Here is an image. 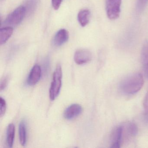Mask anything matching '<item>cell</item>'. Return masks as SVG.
Masks as SVG:
<instances>
[{
    "mask_svg": "<svg viewBox=\"0 0 148 148\" xmlns=\"http://www.w3.org/2000/svg\"><path fill=\"white\" fill-rule=\"evenodd\" d=\"M148 0H138V7L140 11H142L147 5Z\"/></svg>",
    "mask_w": 148,
    "mask_h": 148,
    "instance_id": "obj_21",
    "label": "cell"
},
{
    "mask_svg": "<svg viewBox=\"0 0 148 148\" xmlns=\"http://www.w3.org/2000/svg\"><path fill=\"white\" fill-rule=\"evenodd\" d=\"M123 126V140H129L136 136L138 133V127L133 122H127Z\"/></svg>",
    "mask_w": 148,
    "mask_h": 148,
    "instance_id": "obj_7",
    "label": "cell"
},
{
    "mask_svg": "<svg viewBox=\"0 0 148 148\" xmlns=\"http://www.w3.org/2000/svg\"><path fill=\"white\" fill-rule=\"evenodd\" d=\"M69 39V33L67 30L61 29L59 30L54 36L53 43L54 45L59 47L64 44Z\"/></svg>",
    "mask_w": 148,
    "mask_h": 148,
    "instance_id": "obj_10",
    "label": "cell"
},
{
    "mask_svg": "<svg viewBox=\"0 0 148 148\" xmlns=\"http://www.w3.org/2000/svg\"><path fill=\"white\" fill-rule=\"evenodd\" d=\"M143 104L144 109L145 119L146 122L148 123V92L145 97Z\"/></svg>",
    "mask_w": 148,
    "mask_h": 148,
    "instance_id": "obj_17",
    "label": "cell"
},
{
    "mask_svg": "<svg viewBox=\"0 0 148 148\" xmlns=\"http://www.w3.org/2000/svg\"><path fill=\"white\" fill-rule=\"evenodd\" d=\"M92 53L89 50L80 49L75 52L74 60L77 64H84L90 62L92 59Z\"/></svg>",
    "mask_w": 148,
    "mask_h": 148,
    "instance_id": "obj_5",
    "label": "cell"
},
{
    "mask_svg": "<svg viewBox=\"0 0 148 148\" xmlns=\"http://www.w3.org/2000/svg\"><path fill=\"white\" fill-rule=\"evenodd\" d=\"M121 2L122 0H106V14L111 20H115L119 17Z\"/></svg>",
    "mask_w": 148,
    "mask_h": 148,
    "instance_id": "obj_4",
    "label": "cell"
},
{
    "mask_svg": "<svg viewBox=\"0 0 148 148\" xmlns=\"http://www.w3.org/2000/svg\"><path fill=\"white\" fill-rule=\"evenodd\" d=\"M62 70L60 64L57 66L53 73V80L49 90L50 99L54 100L59 95L62 86Z\"/></svg>",
    "mask_w": 148,
    "mask_h": 148,
    "instance_id": "obj_2",
    "label": "cell"
},
{
    "mask_svg": "<svg viewBox=\"0 0 148 148\" xmlns=\"http://www.w3.org/2000/svg\"><path fill=\"white\" fill-rule=\"evenodd\" d=\"M143 84L144 79L142 74L136 73L127 76L121 81L120 90L125 94L132 95L138 92Z\"/></svg>",
    "mask_w": 148,
    "mask_h": 148,
    "instance_id": "obj_1",
    "label": "cell"
},
{
    "mask_svg": "<svg viewBox=\"0 0 148 148\" xmlns=\"http://www.w3.org/2000/svg\"><path fill=\"white\" fill-rule=\"evenodd\" d=\"M25 120H23L19 125V136L20 144L24 146L27 143V124Z\"/></svg>",
    "mask_w": 148,
    "mask_h": 148,
    "instance_id": "obj_14",
    "label": "cell"
},
{
    "mask_svg": "<svg viewBox=\"0 0 148 148\" xmlns=\"http://www.w3.org/2000/svg\"><path fill=\"white\" fill-rule=\"evenodd\" d=\"M6 111V103L4 98L0 97V116L2 117L4 116Z\"/></svg>",
    "mask_w": 148,
    "mask_h": 148,
    "instance_id": "obj_18",
    "label": "cell"
},
{
    "mask_svg": "<svg viewBox=\"0 0 148 148\" xmlns=\"http://www.w3.org/2000/svg\"><path fill=\"white\" fill-rule=\"evenodd\" d=\"M83 108L79 104H73L68 106L64 113V116L67 120H72L82 113Z\"/></svg>",
    "mask_w": 148,
    "mask_h": 148,
    "instance_id": "obj_8",
    "label": "cell"
},
{
    "mask_svg": "<svg viewBox=\"0 0 148 148\" xmlns=\"http://www.w3.org/2000/svg\"><path fill=\"white\" fill-rule=\"evenodd\" d=\"M90 18V12L88 9H83L78 14V21L82 27H85L89 24Z\"/></svg>",
    "mask_w": 148,
    "mask_h": 148,
    "instance_id": "obj_12",
    "label": "cell"
},
{
    "mask_svg": "<svg viewBox=\"0 0 148 148\" xmlns=\"http://www.w3.org/2000/svg\"><path fill=\"white\" fill-rule=\"evenodd\" d=\"M63 0H52V5L54 10H58L60 7Z\"/></svg>",
    "mask_w": 148,
    "mask_h": 148,
    "instance_id": "obj_20",
    "label": "cell"
},
{
    "mask_svg": "<svg viewBox=\"0 0 148 148\" xmlns=\"http://www.w3.org/2000/svg\"><path fill=\"white\" fill-rule=\"evenodd\" d=\"M26 13L27 10L25 7L20 6L8 16L5 21V23L12 26L19 25L23 21Z\"/></svg>",
    "mask_w": 148,
    "mask_h": 148,
    "instance_id": "obj_3",
    "label": "cell"
},
{
    "mask_svg": "<svg viewBox=\"0 0 148 148\" xmlns=\"http://www.w3.org/2000/svg\"><path fill=\"white\" fill-rule=\"evenodd\" d=\"M41 68L40 66L35 64L32 68L27 79V84L30 86L36 85L41 77Z\"/></svg>",
    "mask_w": 148,
    "mask_h": 148,
    "instance_id": "obj_9",
    "label": "cell"
},
{
    "mask_svg": "<svg viewBox=\"0 0 148 148\" xmlns=\"http://www.w3.org/2000/svg\"><path fill=\"white\" fill-rule=\"evenodd\" d=\"M15 128L13 123L8 125L7 130V143L8 147L12 148L13 145L15 137Z\"/></svg>",
    "mask_w": 148,
    "mask_h": 148,
    "instance_id": "obj_15",
    "label": "cell"
},
{
    "mask_svg": "<svg viewBox=\"0 0 148 148\" xmlns=\"http://www.w3.org/2000/svg\"><path fill=\"white\" fill-rule=\"evenodd\" d=\"M38 4V0H27L26 3L27 12L31 13L34 11Z\"/></svg>",
    "mask_w": 148,
    "mask_h": 148,
    "instance_id": "obj_16",
    "label": "cell"
},
{
    "mask_svg": "<svg viewBox=\"0 0 148 148\" xmlns=\"http://www.w3.org/2000/svg\"><path fill=\"white\" fill-rule=\"evenodd\" d=\"M111 148H119L123 143V126L118 125L113 129L110 137Z\"/></svg>",
    "mask_w": 148,
    "mask_h": 148,
    "instance_id": "obj_6",
    "label": "cell"
},
{
    "mask_svg": "<svg viewBox=\"0 0 148 148\" xmlns=\"http://www.w3.org/2000/svg\"><path fill=\"white\" fill-rule=\"evenodd\" d=\"M13 33V29L11 27L1 28L0 30V44L4 45L11 38Z\"/></svg>",
    "mask_w": 148,
    "mask_h": 148,
    "instance_id": "obj_13",
    "label": "cell"
},
{
    "mask_svg": "<svg viewBox=\"0 0 148 148\" xmlns=\"http://www.w3.org/2000/svg\"><path fill=\"white\" fill-rule=\"evenodd\" d=\"M141 60L145 76L148 78V41L144 43L141 51Z\"/></svg>",
    "mask_w": 148,
    "mask_h": 148,
    "instance_id": "obj_11",
    "label": "cell"
},
{
    "mask_svg": "<svg viewBox=\"0 0 148 148\" xmlns=\"http://www.w3.org/2000/svg\"><path fill=\"white\" fill-rule=\"evenodd\" d=\"M9 80V76L8 75H5L1 78V83H0V89L1 91L5 89L8 84Z\"/></svg>",
    "mask_w": 148,
    "mask_h": 148,
    "instance_id": "obj_19",
    "label": "cell"
}]
</instances>
